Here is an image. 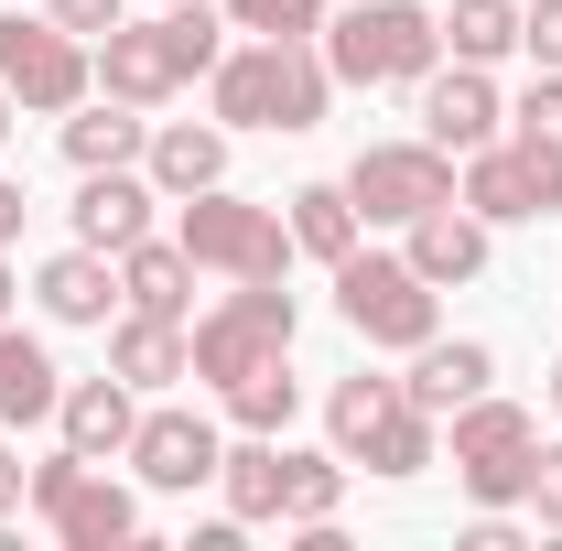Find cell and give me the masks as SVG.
<instances>
[{
    "instance_id": "obj_1",
    "label": "cell",
    "mask_w": 562,
    "mask_h": 551,
    "mask_svg": "<svg viewBox=\"0 0 562 551\" xmlns=\"http://www.w3.org/2000/svg\"><path fill=\"white\" fill-rule=\"evenodd\" d=\"M206 109L227 131H325V109H336V66H325V33H249V44H227L206 66Z\"/></svg>"
},
{
    "instance_id": "obj_2",
    "label": "cell",
    "mask_w": 562,
    "mask_h": 551,
    "mask_svg": "<svg viewBox=\"0 0 562 551\" xmlns=\"http://www.w3.org/2000/svg\"><path fill=\"white\" fill-rule=\"evenodd\" d=\"M325 443H336L347 465H368V476H422V465L443 454V421L412 412V390H401V379L357 368V379L325 390Z\"/></svg>"
},
{
    "instance_id": "obj_3",
    "label": "cell",
    "mask_w": 562,
    "mask_h": 551,
    "mask_svg": "<svg viewBox=\"0 0 562 551\" xmlns=\"http://www.w3.org/2000/svg\"><path fill=\"white\" fill-rule=\"evenodd\" d=\"M325 66H336V87H422L443 66V11H422V0H357V11L325 22Z\"/></svg>"
},
{
    "instance_id": "obj_4",
    "label": "cell",
    "mask_w": 562,
    "mask_h": 551,
    "mask_svg": "<svg viewBox=\"0 0 562 551\" xmlns=\"http://www.w3.org/2000/svg\"><path fill=\"white\" fill-rule=\"evenodd\" d=\"M292 325H303V303H292L281 281H227L206 314L184 325V336H195V379H206V390H238L249 368L292 357Z\"/></svg>"
},
{
    "instance_id": "obj_5",
    "label": "cell",
    "mask_w": 562,
    "mask_h": 551,
    "mask_svg": "<svg viewBox=\"0 0 562 551\" xmlns=\"http://www.w3.org/2000/svg\"><path fill=\"white\" fill-rule=\"evenodd\" d=\"M173 238H184V260L216 271V281H281V271H292V227H281V206H249V195H227V184L184 195V206H173Z\"/></svg>"
},
{
    "instance_id": "obj_6",
    "label": "cell",
    "mask_w": 562,
    "mask_h": 551,
    "mask_svg": "<svg viewBox=\"0 0 562 551\" xmlns=\"http://www.w3.org/2000/svg\"><path fill=\"white\" fill-rule=\"evenodd\" d=\"M432 303H443V292H432L401 249H368V238H357L347 260H336V314H347L368 346H401V357L432 346V336H443V314H432Z\"/></svg>"
},
{
    "instance_id": "obj_7",
    "label": "cell",
    "mask_w": 562,
    "mask_h": 551,
    "mask_svg": "<svg viewBox=\"0 0 562 551\" xmlns=\"http://www.w3.org/2000/svg\"><path fill=\"white\" fill-rule=\"evenodd\" d=\"M454 195L487 216V227H552V216H562V140L497 131L487 151L454 162Z\"/></svg>"
},
{
    "instance_id": "obj_8",
    "label": "cell",
    "mask_w": 562,
    "mask_h": 551,
    "mask_svg": "<svg viewBox=\"0 0 562 551\" xmlns=\"http://www.w3.org/2000/svg\"><path fill=\"white\" fill-rule=\"evenodd\" d=\"M0 87L33 120H66L76 98H98V55L87 33H66L55 11H0Z\"/></svg>"
},
{
    "instance_id": "obj_9",
    "label": "cell",
    "mask_w": 562,
    "mask_h": 551,
    "mask_svg": "<svg viewBox=\"0 0 562 551\" xmlns=\"http://www.w3.org/2000/svg\"><path fill=\"white\" fill-rule=\"evenodd\" d=\"M33 519H44L66 551H120V541H140V497L120 476H98V454H76V443H55V454L33 465Z\"/></svg>"
},
{
    "instance_id": "obj_10",
    "label": "cell",
    "mask_w": 562,
    "mask_h": 551,
    "mask_svg": "<svg viewBox=\"0 0 562 551\" xmlns=\"http://www.w3.org/2000/svg\"><path fill=\"white\" fill-rule=\"evenodd\" d=\"M454 432V486L476 497V508H530V454H541V421L519 412V401H465V412L443 421Z\"/></svg>"
},
{
    "instance_id": "obj_11",
    "label": "cell",
    "mask_w": 562,
    "mask_h": 551,
    "mask_svg": "<svg viewBox=\"0 0 562 551\" xmlns=\"http://www.w3.org/2000/svg\"><path fill=\"white\" fill-rule=\"evenodd\" d=\"M347 195H357V216H368V227H412L422 206H443V195H454V151H443V140H368V151H357L347 162Z\"/></svg>"
},
{
    "instance_id": "obj_12",
    "label": "cell",
    "mask_w": 562,
    "mask_h": 551,
    "mask_svg": "<svg viewBox=\"0 0 562 551\" xmlns=\"http://www.w3.org/2000/svg\"><path fill=\"white\" fill-rule=\"evenodd\" d=\"M216 454H227V443H216V421L184 412V401H162V412H140V432H131V454H120V465H131L151 497H195V486H216Z\"/></svg>"
},
{
    "instance_id": "obj_13",
    "label": "cell",
    "mask_w": 562,
    "mask_h": 551,
    "mask_svg": "<svg viewBox=\"0 0 562 551\" xmlns=\"http://www.w3.org/2000/svg\"><path fill=\"white\" fill-rule=\"evenodd\" d=\"M87 55H98V98H120V109H162V98L195 87L184 55H173V33H162V11H151V22H109Z\"/></svg>"
},
{
    "instance_id": "obj_14",
    "label": "cell",
    "mask_w": 562,
    "mask_h": 551,
    "mask_svg": "<svg viewBox=\"0 0 562 551\" xmlns=\"http://www.w3.org/2000/svg\"><path fill=\"white\" fill-rule=\"evenodd\" d=\"M151 206H162V184L140 173V162H109V173H76V249H131V238H151Z\"/></svg>"
},
{
    "instance_id": "obj_15",
    "label": "cell",
    "mask_w": 562,
    "mask_h": 551,
    "mask_svg": "<svg viewBox=\"0 0 562 551\" xmlns=\"http://www.w3.org/2000/svg\"><path fill=\"white\" fill-rule=\"evenodd\" d=\"M487 238H497L487 216L465 206V195H443V206H422L412 227H401V260H412L432 292H454V281H476V271H487Z\"/></svg>"
},
{
    "instance_id": "obj_16",
    "label": "cell",
    "mask_w": 562,
    "mask_h": 551,
    "mask_svg": "<svg viewBox=\"0 0 562 551\" xmlns=\"http://www.w3.org/2000/svg\"><path fill=\"white\" fill-rule=\"evenodd\" d=\"M412 98H422V140H443L454 162H465V151H487L497 120H508V109H497V87H487V66H432Z\"/></svg>"
},
{
    "instance_id": "obj_17",
    "label": "cell",
    "mask_w": 562,
    "mask_h": 551,
    "mask_svg": "<svg viewBox=\"0 0 562 551\" xmlns=\"http://www.w3.org/2000/svg\"><path fill=\"white\" fill-rule=\"evenodd\" d=\"M55 432H66L76 454H98V465H120L140 432V390L120 368H98V379H66V401H55Z\"/></svg>"
},
{
    "instance_id": "obj_18",
    "label": "cell",
    "mask_w": 562,
    "mask_h": 551,
    "mask_svg": "<svg viewBox=\"0 0 562 551\" xmlns=\"http://www.w3.org/2000/svg\"><path fill=\"white\" fill-rule=\"evenodd\" d=\"M140 173L162 184V206H184V195L227 184V120H151V140H140Z\"/></svg>"
},
{
    "instance_id": "obj_19",
    "label": "cell",
    "mask_w": 562,
    "mask_h": 551,
    "mask_svg": "<svg viewBox=\"0 0 562 551\" xmlns=\"http://www.w3.org/2000/svg\"><path fill=\"white\" fill-rule=\"evenodd\" d=\"M412 412H432V421H454L465 401H487L497 390V346H476V336H432V346H412Z\"/></svg>"
},
{
    "instance_id": "obj_20",
    "label": "cell",
    "mask_w": 562,
    "mask_h": 551,
    "mask_svg": "<svg viewBox=\"0 0 562 551\" xmlns=\"http://www.w3.org/2000/svg\"><path fill=\"white\" fill-rule=\"evenodd\" d=\"M120 314H162V325L195 314V260H184V238H131V249H120Z\"/></svg>"
},
{
    "instance_id": "obj_21",
    "label": "cell",
    "mask_w": 562,
    "mask_h": 551,
    "mask_svg": "<svg viewBox=\"0 0 562 551\" xmlns=\"http://www.w3.org/2000/svg\"><path fill=\"white\" fill-rule=\"evenodd\" d=\"M33 303H44V325H109L120 260H109V249H55V260L33 271Z\"/></svg>"
},
{
    "instance_id": "obj_22",
    "label": "cell",
    "mask_w": 562,
    "mask_h": 551,
    "mask_svg": "<svg viewBox=\"0 0 562 551\" xmlns=\"http://www.w3.org/2000/svg\"><path fill=\"white\" fill-rule=\"evenodd\" d=\"M281 227H292V260H325V271L368 238V216H357L347 184H292V195H281Z\"/></svg>"
},
{
    "instance_id": "obj_23",
    "label": "cell",
    "mask_w": 562,
    "mask_h": 551,
    "mask_svg": "<svg viewBox=\"0 0 562 551\" xmlns=\"http://www.w3.org/2000/svg\"><path fill=\"white\" fill-rule=\"evenodd\" d=\"M109 368H120L131 390H173V379H195V336L162 325V314H120V325H109Z\"/></svg>"
},
{
    "instance_id": "obj_24",
    "label": "cell",
    "mask_w": 562,
    "mask_h": 551,
    "mask_svg": "<svg viewBox=\"0 0 562 551\" xmlns=\"http://www.w3.org/2000/svg\"><path fill=\"white\" fill-rule=\"evenodd\" d=\"M66 401V368H55V346L22 336V325H0V421L22 432V421H55Z\"/></svg>"
},
{
    "instance_id": "obj_25",
    "label": "cell",
    "mask_w": 562,
    "mask_h": 551,
    "mask_svg": "<svg viewBox=\"0 0 562 551\" xmlns=\"http://www.w3.org/2000/svg\"><path fill=\"white\" fill-rule=\"evenodd\" d=\"M140 140H151V109H120V98H76V109H66V162H76V173L140 162Z\"/></svg>"
},
{
    "instance_id": "obj_26",
    "label": "cell",
    "mask_w": 562,
    "mask_h": 551,
    "mask_svg": "<svg viewBox=\"0 0 562 551\" xmlns=\"http://www.w3.org/2000/svg\"><path fill=\"white\" fill-rule=\"evenodd\" d=\"M216 486H227V519L271 530L281 519V432H238V443L216 454Z\"/></svg>"
},
{
    "instance_id": "obj_27",
    "label": "cell",
    "mask_w": 562,
    "mask_h": 551,
    "mask_svg": "<svg viewBox=\"0 0 562 551\" xmlns=\"http://www.w3.org/2000/svg\"><path fill=\"white\" fill-rule=\"evenodd\" d=\"M347 508V454L325 443V454H303V443H281V530H314V519H336Z\"/></svg>"
},
{
    "instance_id": "obj_28",
    "label": "cell",
    "mask_w": 562,
    "mask_h": 551,
    "mask_svg": "<svg viewBox=\"0 0 562 551\" xmlns=\"http://www.w3.org/2000/svg\"><path fill=\"white\" fill-rule=\"evenodd\" d=\"M443 55H454V66L519 55V0H454V11H443Z\"/></svg>"
},
{
    "instance_id": "obj_29",
    "label": "cell",
    "mask_w": 562,
    "mask_h": 551,
    "mask_svg": "<svg viewBox=\"0 0 562 551\" xmlns=\"http://www.w3.org/2000/svg\"><path fill=\"white\" fill-rule=\"evenodd\" d=\"M216 401H227V421H238V432H292V412H303V379H292V368H249V379H238V390H216Z\"/></svg>"
},
{
    "instance_id": "obj_30",
    "label": "cell",
    "mask_w": 562,
    "mask_h": 551,
    "mask_svg": "<svg viewBox=\"0 0 562 551\" xmlns=\"http://www.w3.org/2000/svg\"><path fill=\"white\" fill-rule=\"evenodd\" d=\"M216 11H227V33H281V44H292V33H325V22H336L325 0H216Z\"/></svg>"
},
{
    "instance_id": "obj_31",
    "label": "cell",
    "mask_w": 562,
    "mask_h": 551,
    "mask_svg": "<svg viewBox=\"0 0 562 551\" xmlns=\"http://www.w3.org/2000/svg\"><path fill=\"white\" fill-rule=\"evenodd\" d=\"M508 120H519L530 140H562V66H541V76H530V98H519Z\"/></svg>"
},
{
    "instance_id": "obj_32",
    "label": "cell",
    "mask_w": 562,
    "mask_h": 551,
    "mask_svg": "<svg viewBox=\"0 0 562 551\" xmlns=\"http://www.w3.org/2000/svg\"><path fill=\"white\" fill-rule=\"evenodd\" d=\"M519 55L530 66H562V0H530L519 11Z\"/></svg>"
},
{
    "instance_id": "obj_33",
    "label": "cell",
    "mask_w": 562,
    "mask_h": 551,
    "mask_svg": "<svg viewBox=\"0 0 562 551\" xmlns=\"http://www.w3.org/2000/svg\"><path fill=\"white\" fill-rule=\"evenodd\" d=\"M530 519H541V530H562V443H541V454H530Z\"/></svg>"
},
{
    "instance_id": "obj_34",
    "label": "cell",
    "mask_w": 562,
    "mask_h": 551,
    "mask_svg": "<svg viewBox=\"0 0 562 551\" xmlns=\"http://www.w3.org/2000/svg\"><path fill=\"white\" fill-rule=\"evenodd\" d=\"M44 11H55L66 33H87V44H98L109 22H131V0H44Z\"/></svg>"
},
{
    "instance_id": "obj_35",
    "label": "cell",
    "mask_w": 562,
    "mask_h": 551,
    "mask_svg": "<svg viewBox=\"0 0 562 551\" xmlns=\"http://www.w3.org/2000/svg\"><path fill=\"white\" fill-rule=\"evenodd\" d=\"M22 508H33V465L0 443V519H22Z\"/></svg>"
},
{
    "instance_id": "obj_36",
    "label": "cell",
    "mask_w": 562,
    "mask_h": 551,
    "mask_svg": "<svg viewBox=\"0 0 562 551\" xmlns=\"http://www.w3.org/2000/svg\"><path fill=\"white\" fill-rule=\"evenodd\" d=\"M22 216H33V195H22V184H11V173H0V249H11V238H22Z\"/></svg>"
},
{
    "instance_id": "obj_37",
    "label": "cell",
    "mask_w": 562,
    "mask_h": 551,
    "mask_svg": "<svg viewBox=\"0 0 562 551\" xmlns=\"http://www.w3.org/2000/svg\"><path fill=\"white\" fill-rule=\"evenodd\" d=\"M11 303H22V271H11V249H0V325H11Z\"/></svg>"
},
{
    "instance_id": "obj_38",
    "label": "cell",
    "mask_w": 562,
    "mask_h": 551,
    "mask_svg": "<svg viewBox=\"0 0 562 551\" xmlns=\"http://www.w3.org/2000/svg\"><path fill=\"white\" fill-rule=\"evenodd\" d=\"M0 140H11V87H0Z\"/></svg>"
},
{
    "instance_id": "obj_39",
    "label": "cell",
    "mask_w": 562,
    "mask_h": 551,
    "mask_svg": "<svg viewBox=\"0 0 562 551\" xmlns=\"http://www.w3.org/2000/svg\"><path fill=\"white\" fill-rule=\"evenodd\" d=\"M552 412H562V357H552Z\"/></svg>"
}]
</instances>
